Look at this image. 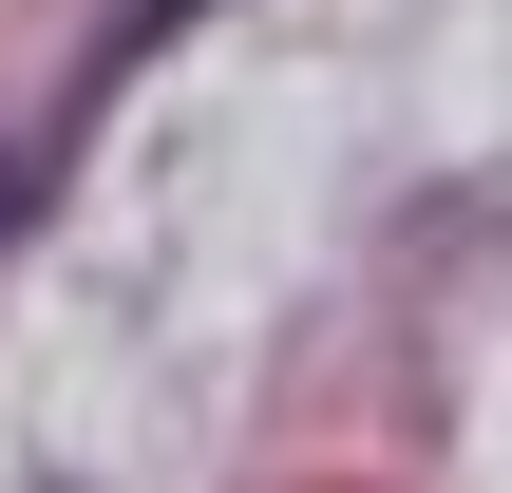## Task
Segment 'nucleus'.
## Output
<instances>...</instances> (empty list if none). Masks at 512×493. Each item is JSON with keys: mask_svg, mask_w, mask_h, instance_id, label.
I'll list each match as a JSON object with an SVG mask.
<instances>
[]
</instances>
